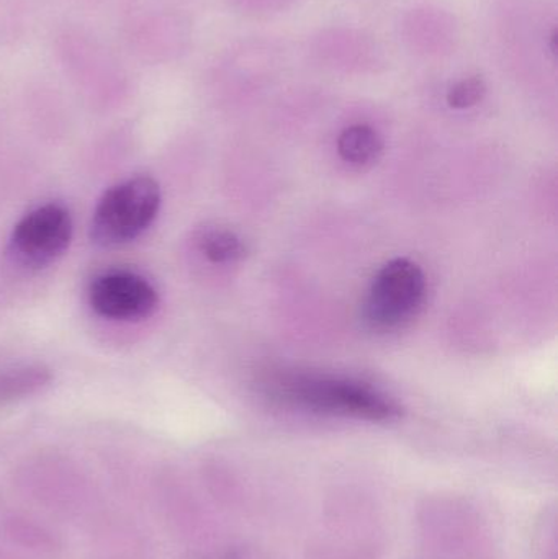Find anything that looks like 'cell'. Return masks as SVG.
Instances as JSON below:
<instances>
[{"label": "cell", "mask_w": 558, "mask_h": 559, "mask_svg": "<svg viewBox=\"0 0 558 559\" xmlns=\"http://www.w3.org/2000/svg\"><path fill=\"white\" fill-rule=\"evenodd\" d=\"M272 400L287 406L331 416L392 423L402 409L369 384L311 373H275L264 383Z\"/></svg>", "instance_id": "obj_1"}, {"label": "cell", "mask_w": 558, "mask_h": 559, "mask_svg": "<svg viewBox=\"0 0 558 559\" xmlns=\"http://www.w3.org/2000/svg\"><path fill=\"white\" fill-rule=\"evenodd\" d=\"M161 189L140 176L108 189L98 200L91 223V239L100 248H117L140 238L156 219Z\"/></svg>", "instance_id": "obj_2"}, {"label": "cell", "mask_w": 558, "mask_h": 559, "mask_svg": "<svg viewBox=\"0 0 558 559\" xmlns=\"http://www.w3.org/2000/svg\"><path fill=\"white\" fill-rule=\"evenodd\" d=\"M426 296V275L409 259L380 269L364 302V318L376 331H395L415 318Z\"/></svg>", "instance_id": "obj_3"}, {"label": "cell", "mask_w": 558, "mask_h": 559, "mask_svg": "<svg viewBox=\"0 0 558 559\" xmlns=\"http://www.w3.org/2000/svg\"><path fill=\"white\" fill-rule=\"evenodd\" d=\"M71 239L72 218L68 210L58 203H48L16 223L7 255L22 271H41L68 251Z\"/></svg>", "instance_id": "obj_4"}, {"label": "cell", "mask_w": 558, "mask_h": 559, "mask_svg": "<svg viewBox=\"0 0 558 559\" xmlns=\"http://www.w3.org/2000/svg\"><path fill=\"white\" fill-rule=\"evenodd\" d=\"M88 305L110 321H143L159 305L156 288L146 278L131 272H108L92 280Z\"/></svg>", "instance_id": "obj_5"}, {"label": "cell", "mask_w": 558, "mask_h": 559, "mask_svg": "<svg viewBox=\"0 0 558 559\" xmlns=\"http://www.w3.org/2000/svg\"><path fill=\"white\" fill-rule=\"evenodd\" d=\"M337 151L343 160L351 166L366 167L382 156L383 141L373 128L354 124L341 133Z\"/></svg>", "instance_id": "obj_6"}, {"label": "cell", "mask_w": 558, "mask_h": 559, "mask_svg": "<svg viewBox=\"0 0 558 559\" xmlns=\"http://www.w3.org/2000/svg\"><path fill=\"white\" fill-rule=\"evenodd\" d=\"M199 248L213 264H231L246 255V246L241 238L223 228H209L200 235Z\"/></svg>", "instance_id": "obj_7"}, {"label": "cell", "mask_w": 558, "mask_h": 559, "mask_svg": "<svg viewBox=\"0 0 558 559\" xmlns=\"http://www.w3.org/2000/svg\"><path fill=\"white\" fill-rule=\"evenodd\" d=\"M49 381V374L41 368H25L0 374V400H12L22 394L39 390Z\"/></svg>", "instance_id": "obj_8"}, {"label": "cell", "mask_w": 558, "mask_h": 559, "mask_svg": "<svg viewBox=\"0 0 558 559\" xmlns=\"http://www.w3.org/2000/svg\"><path fill=\"white\" fill-rule=\"evenodd\" d=\"M485 94H487V84H485L484 79H464L449 91L448 104L449 107L455 108V110H465V108H472L480 104Z\"/></svg>", "instance_id": "obj_9"}]
</instances>
